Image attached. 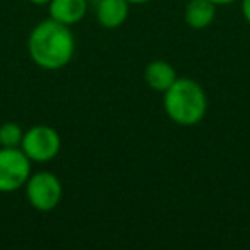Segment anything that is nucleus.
Returning <instances> with one entry per match:
<instances>
[{"instance_id":"obj_14","label":"nucleus","mask_w":250,"mask_h":250,"mask_svg":"<svg viewBox=\"0 0 250 250\" xmlns=\"http://www.w3.org/2000/svg\"><path fill=\"white\" fill-rule=\"evenodd\" d=\"M130 5H141V4H147V2H151V0H127Z\"/></svg>"},{"instance_id":"obj_9","label":"nucleus","mask_w":250,"mask_h":250,"mask_svg":"<svg viewBox=\"0 0 250 250\" xmlns=\"http://www.w3.org/2000/svg\"><path fill=\"white\" fill-rule=\"evenodd\" d=\"M185 22L192 29H206L216 18V5L211 0H190L185 5Z\"/></svg>"},{"instance_id":"obj_4","label":"nucleus","mask_w":250,"mask_h":250,"mask_svg":"<svg viewBox=\"0 0 250 250\" xmlns=\"http://www.w3.org/2000/svg\"><path fill=\"white\" fill-rule=\"evenodd\" d=\"M60 147V134L50 125H33L22 136L21 149L31 160V163H48L55 160Z\"/></svg>"},{"instance_id":"obj_2","label":"nucleus","mask_w":250,"mask_h":250,"mask_svg":"<svg viewBox=\"0 0 250 250\" xmlns=\"http://www.w3.org/2000/svg\"><path fill=\"white\" fill-rule=\"evenodd\" d=\"M163 94V108L171 122L182 127H192L204 120L208 113V94L197 81L178 77Z\"/></svg>"},{"instance_id":"obj_6","label":"nucleus","mask_w":250,"mask_h":250,"mask_svg":"<svg viewBox=\"0 0 250 250\" xmlns=\"http://www.w3.org/2000/svg\"><path fill=\"white\" fill-rule=\"evenodd\" d=\"M87 12V0H50V19L65 26H74L84 19Z\"/></svg>"},{"instance_id":"obj_11","label":"nucleus","mask_w":250,"mask_h":250,"mask_svg":"<svg viewBox=\"0 0 250 250\" xmlns=\"http://www.w3.org/2000/svg\"><path fill=\"white\" fill-rule=\"evenodd\" d=\"M242 16L250 24V0H242Z\"/></svg>"},{"instance_id":"obj_3","label":"nucleus","mask_w":250,"mask_h":250,"mask_svg":"<svg viewBox=\"0 0 250 250\" xmlns=\"http://www.w3.org/2000/svg\"><path fill=\"white\" fill-rule=\"evenodd\" d=\"M24 188L28 202L40 212H50L57 209L63 195L62 182L52 171L31 173Z\"/></svg>"},{"instance_id":"obj_7","label":"nucleus","mask_w":250,"mask_h":250,"mask_svg":"<svg viewBox=\"0 0 250 250\" xmlns=\"http://www.w3.org/2000/svg\"><path fill=\"white\" fill-rule=\"evenodd\" d=\"M129 5L127 0H98L96 21L106 29L120 28L129 18Z\"/></svg>"},{"instance_id":"obj_12","label":"nucleus","mask_w":250,"mask_h":250,"mask_svg":"<svg viewBox=\"0 0 250 250\" xmlns=\"http://www.w3.org/2000/svg\"><path fill=\"white\" fill-rule=\"evenodd\" d=\"M211 2L218 7V5H229V4H233V2H236V0H211Z\"/></svg>"},{"instance_id":"obj_10","label":"nucleus","mask_w":250,"mask_h":250,"mask_svg":"<svg viewBox=\"0 0 250 250\" xmlns=\"http://www.w3.org/2000/svg\"><path fill=\"white\" fill-rule=\"evenodd\" d=\"M24 130L16 122H5L0 125V147H21Z\"/></svg>"},{"instance_id":"obj_1","label":"nucleus","mask_w":250,"mask_h":250,"mask_svg":"<svg viewBox=\"0 0 250 250\" xmlns=\"http://www.w3.org/2000/svg\"><path fill=\"white\" fill-rule=\"evenodd\" d=\"M28 53L33 62L42 69H63L74 59L76 38L69 26L48 18L31 29L28 38Z\"/></svg>"},{"instance_id":"obj_13","label":"nucleus","mask_w":250,"mask_h":250,"mask_svg":"<svg viewBox=\"0 0 250 250\" xmlns=\"http://www.w3.org/2000/svg\"><path fill=\"white\" fill-rule=\"evenodd\" d=\"M29 2H31V4H35V5H40V7H42V5H48L50 4V0H29Z\"/></svg>"},{"instance_id":"obj_8","label":"nucleus","mask_w":250,"mask_h":250,"mask_svg":"<svg viewBox=\"0 0 250 250\" xmlns=\"http://www.w3.org/2000/svg\"><path fill=\"white\" fill-rule=\"evenodd\" d=\"M144 79L153 91L165 93L178 77L177 70L173 69L171 63L165 62V60H153L144 69Z\"/></svg>"},{"instance_id":"obj_5","label":"nucleus","mask_w":250,"mask_h":250,"mask_svg":"<svg viewBox=\"0 0 250 250\" xmlns=\"http://www.w3.org/2000/svg\"><path fill=\"white\" fill-rule=\"evenodd\" d=\"M31 177V160L21 147H0V192L9 194L22 188Z\"/></svg>"}]
</instances>
